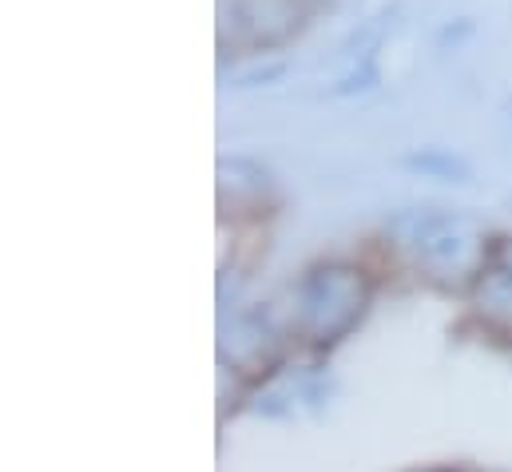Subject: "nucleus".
Masks as SVG:
<instances>
[{
    "instance_id": "obj_1",
    "label": "nucleus",
    "mask_w": 512,
    "mask_h": 472,
    "mask_svg": "<svg viewBox=\"0 0 512 472\" xmlns=\"http://www.w3.org/2000/svg\"><path fill=\"white\" fill-rule=\"evenodd\" d=\"M310 12V0H219V40L235 44H282Z\"/></svg>"
}]
</instances>
